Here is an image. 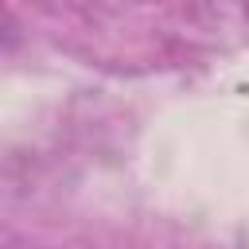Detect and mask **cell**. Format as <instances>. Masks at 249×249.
Listing matches in <instances>:
<instances>
[{
    "label": "cell",
    "instance_id": "1",
    "mask_svg": "<svg viewBox=\"0 0 249 249\" xmlns=\"http://www.w3.org/2000/svg\"><path fill=\"white\" fill-rule=\"evenodd\" d=\"M245 19H249V8H245Z\"/></svg>",
    "mask_w": 249,
    "mask_h": 249
}]
</instances>
